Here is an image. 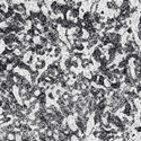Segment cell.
I'll list each match as a JSON object with an SVG mask.
<instances>
[{
  "label": "cell",
  "instance_id": "1",
  "mask_svg": "<svg viewBox=\"0 0 141 141\" xmlns=\"http://www.w3.org/2000/svg\"><path fill=\"white\" fill-rule=\"evenodd\" d=\"M88 63H89V61H88V60H84V61H82V66H84V67H87Z\"/></svg>",
  "mask_w": 141,
  "mask_h": 141
}]
</instances>
